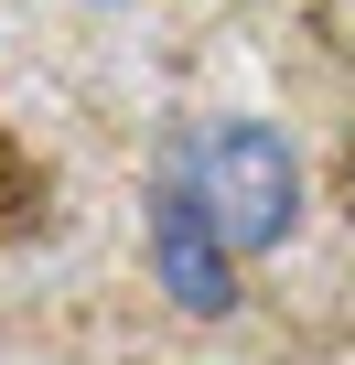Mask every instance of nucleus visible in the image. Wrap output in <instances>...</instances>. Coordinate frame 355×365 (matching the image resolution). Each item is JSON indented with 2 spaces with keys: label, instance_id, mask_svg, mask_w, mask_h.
Returning <instances> with one entry per match:
<instances>
[{
  "label": "nucleus",
  "instance_id": "f03ea898",
  "mask_svg": "<svg viewBox=\"0 0 355 365\" xmlns=\"http://www.w3.org/2000/svg\"><path fill=\"white\" fill-rule=\"evenodd\" d=\"M151 258H161V290L172 301H184V312H237V247L184 205V194H172V182H161V194H151Z\"/></svg>",
  "mask_w": 355,
  "mask_h": 365
},
{
  "label": "nucleus",
  "instance_id": "f257e3e1",
  "mask_svg": "<svg viewBox=\"0 0 355 365\" xmlns=\"http://www.w3.org/2000/svg\"><path fill=\"white\" fill-rule=\"evenodd\" d=\"M172 194H184L237 258H269L301 215V161L269 118H216L184 140V161H172Z\"/></svg>",
  "mask_w": 355,
  "mask_h": 365
},
{
  "label": "nucleus",
  "instance_id": "7ed1b4c3",
  "mask_svg": "<svg viewBox=\"0 0 355 365\" xmlns=\"http://www.w3.org/2000/svg\"><path fill=\"white\" fill-rule=\"evenodd\" d=\"M97 11H119V0H97Z\"/></svg>",
  "mask_w": 355,
  "mask_h": 365
}]
</instances>
